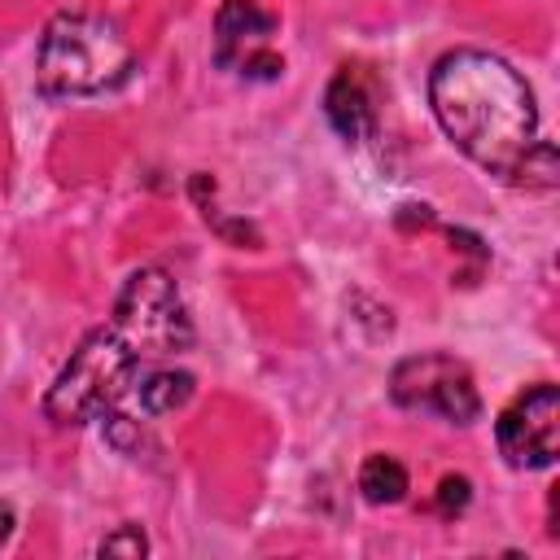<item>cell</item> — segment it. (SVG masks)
I'll return each instance as SVG.
<instances>
[{"instance_id": "ba28073f", "label": "cell", "mask_w": 560, "mask_h": 560, "mask_svg": "<svg viewBox=\"0 0 560 560\" xmlns=\"http://www.w3.org/2000/svg\"><path fill=\"white\" fill-rule=\"evenodd\" d=\"M324 114H328V122L337 127V136L350 140V144H363V140L376 131V105H372V92H368V83L359 79V70L341 66V70L332 74V83H328V92H324Z\"/></svg>"}, {"instance_id": "7a4b0ae2", "label": "cell", "mask_w": 560, "mask_h": 560, "mask_svg": "<svg viewBox=\"0 0 560 560\" xmlns=\"http://www.w3.org/2000/svg\"><path fill=\"white\" fill-rule=\"evenodd\" d=\"M136 52L118 22L83 9H66L44 26L35 79L44 96H101L131 79Z\"/></svg>"}, {"instance_id": "3957f363", "label": "cell", "mask_w": 560, "mask_h": 560, "mask_svg": "<svg viewBox=\"0 0 560 560\" xmlns=\"http://www.w3.org/2000/svg\"><path fill=\"white\" fill-rule=\"evenodd\" d=\"M140 368V354L114 332V328H96L79 341V350L70 354V363L57 372L52 389L44 394V416L52 424H88L96 420L105 407H114L131 376Z\"/></svg>"}, {"instance_id": "277c9868", "label": "cell", "mask_w": 560, "mask_h": 560, "mask_svg": "<svg viewBox=\"0 0 560 560\" xmlns=\"http://www.w3.org/2000/svg\"><path fill=\"white\" fill-rule=\"evenodd\" d=\"M140 359L144 354H179L192 346V324L184 315L179 289L162 267H140L122 280L109 324Z\"/></svg>"}, {"instance_id": "30bf717a", "label": "cell", "mask_w": 560, "mask_h": 560, "mask_svg": "<svg viewBox=\"0 0 560 560\" xmlns=\"http://www.w3.org/2000/svg\"><path fill=\"white\" fill-rule=\"evenodd\" d=\"M359 494L368 499V503H398L402 494H407V468L394 459V455H368L363 464H359Z\"/></svg>"}, {"instance_id": "52a82bcc", "label": "cell", "mask_w": 560, "mask_h": 560, "mask_svg": "<svg viewBox=\"0 0 560 560\" xmlns=\"http://www.w3.org/2000/svg\"><path fill=\"white\" fill-rule=\"evenodd\" d=\"M276 18L262 13L254 0H223L214 13V61L245 79H276L284 74V57L271 52Z\"/></svg>"}, {"instance_id": "9c48e42d", "label": "cell", "mask_w": 560, "mask_h": 560, "mask_svg": "<svg viewBox=\"0 0 560 560\" xmlns=\"http://www.w3.org/2000/svg\"><path fill=\"white\" fill-rule=\"evenodd\" d=\"M192 376L188 372H175V368H158L149 372L140 385H136V398H140V411L149 416H166V411H179L188 398H192Z\"/></svg>"}, {"instance_id": "8992f818", "label": "cell", "mask_w": 560, "mask_h": 560, "mask_svg": "<svg viewBox=\"0 0 560 560\" xmlns=\"http://www.w3.org/2000/svg\"><path fill=\"white\" fill-rule=\"evenodd\" d=\"M499 455L512 468H551L560 455V389L534 385L516 402L503 407L499 424Z\"/></svg>"}, {"instance_id": "9a60e30c", "label": "cell", "mask_w": 560, "mask_h": 560, "mask_svg": "<svg viewBox=\"0 0 560 560\" xmlns=\"http://www.w3.org/2000/svg\"><path fill=\"white\" fill-rule=\"evenodd\" d=\"M9 534H13V508H9V503H0V547L9 542Z\"/></svg>"}, {"instance_id": "6da1fadb", "label": "cell", "mask_w": 560, "mask_h": 560, "mask_svg": "<svg viewBox=\"0 0 560 560\" xmlns=\"http://www.w3.org/2000/svg\"><path fill=\"white\" fill-rule=\"evenodd\" d=\"M429 105L455 149L499 179H512L525 149L538 140L529 83L503 57L481 48H455L433 66Z\"/></svg>"}, {"instance_id": "5bb4252c", "label": "cell", "mask_w": 560, "mask_h": 560, "mask_svg": "<svg viewBox=\"0 0 560 560\" xmlns=\"http://www.w3.org/2000/svg\"><path fill=\"white\" fill-rule=\"evenodd\" d=\"M468 499H472L468 477H442V481H438V512H442V516H459V512L468 508Z\"/></svg>"}, {"instance_id": "5b68a950", "label": "cell", "mask_w": 560, "mask_h": 560, "mask_svg": "<svg viewBox=\"0 0 560 560\" xmlns=\"http://www.w3.org/2000/svg\"><path fill=\"white\" fill-rule=\"evenodd\" d=\"M389 398L407 411H433L451 424H472L481 416V394L472 372L455 354H411L389 372Z\"/></svg>"}, {"instance_id": "4fadbf2b", "label": "cell", "mask_w": 560, "mask_h": 560, "mask_svg": "<svg viewBox=\"0 0 560 560\" xmlns=\"http://www.w3.org/2000/svg\"><path fill=\"white\" fill-rule=\"evenodd\" d=\"M96 551H101V556H144V551H149V538L140 534V525H122V529H114L109 538H101Z\"/></svg>"}, {"instance_id": "8fae6325", "label": "cell", "mask_w": 560, "mask_h": 560, "mask_svg": "<svg viewBox=\"0 0 560 560\" xmlns=\"http://www.w3.org/2000/svg\"><path fill=\"white\" fill-rule=\"evenodd\" d=\"M556 175H560V171H556V144H551V140H534L508 184L529 188V192H547V188H556Z\"/></svg>"}, {"instance_id": "7c38bea8", "label": "cell", "mask_w": 560, "mask_h": 560, "mask_svg": "<svg viewBox=\"0 0 560 560\" xmlns=\"http://www.w3.org/2000/svg\"><path fill=\"white\" fill-rule=\"evenodd\" d=\"M105 438H109L122 455H131V459H140V451L153 446V442L144 438V429H140L136 420H127V416H105Z\"/></svg>"}]
</instances>
